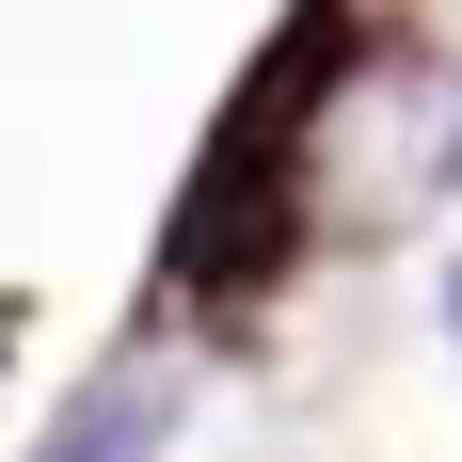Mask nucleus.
I'll use <instances>...</instances> for the list:
<instances>
[{"mask_svg": "<svg viewBox=\"0 0 462 462\" xmlns=\"http://www.w3.org/2000/svg\"><path fill=\"white\" fill-rule=\"evenodd\" d=\"M160 430H176V383H96L48 462H160Z\"/></svg>", "mask_w": 462, "mask_h": 462, "instance_id": "obj_3", "label": "nucleus"}, {"mask_svg": "<svg viewBox=\"0 0 462 462\" xmlns=\"http://www.w3.org/2000/svg\"><path fill=\"white\" fill-rule=\"evenodd\" d=\"M462 176V80L447 64H415V80H383V143H351V160H335V191H351V208H415V191H447Z\"/></svg>", "mask_w": 462, "mask_h": 462, "instance_id": "obj_2", "label": "nucleus"}, {"mask_svg": "<svg viewBox=\"0 0 462 462\" xmlns=\"http://www.w3.org/2000/svg\"><path fill=\"white\" fill-rule=\"evenodd\" d=\"M319 96H335V32L303 16L272 48V80L224 112V143H208V176L176 208V287H272L287 272V239H303V112Z\"/></svg>", "mask_w": 462, "mask_h": 462, "instance_id": "obj_1", "label": "nucleus"}, {"mask_svg": "<svg viewBox=\"0 0 462 462\" xmlns=\"http://www.w3.org/2000/svg\"><path fill=\"white\" fill-rule=\"evenodd\" d=\"M447 335H462V272H447Z\"/></svg>", "mask_w": 462, "mask_h": 462, "instance_id": "obj_4", "label": "nucleus"}]
</instances>
